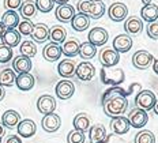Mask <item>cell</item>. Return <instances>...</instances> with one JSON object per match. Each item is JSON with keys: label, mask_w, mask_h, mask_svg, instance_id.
Returning <instances> with one entry per match:
<instances>
[{"label": "cell", "mask_w": 158, "mask_h": 143, "mask_svg": "<svg viewBox=\"0 0 158 143\" xmlns=\"http://www.w3.org/2000/svg\"><path fill=\"white\" fill-rule=\"evenodd\" d=\"M102 106L104 113L108 117H116V116H121L127 111L128 99L127 97H121V95L120 97H113L102 102Z\"/></svg>", "instance_id": "1"}, {"label": "cell", "mask_w": 158, "mask_h": 143, "mask_svg": "<svg viewBox=\"0 0 158 143\" xmlns=\"http://www.w3.org/2000/svg\"><path fill=\"white\" fill-rule=\"evenodd\" d=\"M156 101H157V97L151 90H140L136 94V97H135V106L147 112L153 109Z\"/></svg>", "instance_id": "2"}, {"label": "cell", "mask_w": 158, "mask_h": 143, "mask_svg": "<svg viewBox=\"0 0 158 143\" xmlns=\"http://www.w3.org/2000/svg\"><path fill=\"white\" fill-rule=\"evenodd\" d=\"M154 57L153 55L149 51H144V49H140V51H136L132 55V64L135 68L138 69H146L150 67V64H153Z\"/></svg>", "instance_id": "3"}, {"label": "cell", "mask_w": 158, "mask_h": 143, "mask_svg": "<svg viewBox=\"0 0 158 143\" xmlns=\"http://www.w3.org/2000/svg\"><path fill=\"white\" fill-rule=\"evenodd\" d=\"M98 57L104 68H112L120 61V53H117L113 48H105L100 52Z\"/></svg>", "instance_id": "4"}, {"label": "cell", "mask_w": 158, "mask_h": 143, "mask_svg": "<svg viewBox=\"0 0 158 143\" xmlns=\"http://www.w3.org/2000/svg\"><path fill=\"white\" fill-rule=\"evenodd\" d=\"M128 121H130V125L134 128H143L144 125L149 121V115L147 112L142 111L139 108H134L132 111L128 115Z\"/></svg>", "instance_id": "5"}, {"label": "cell", "mask_w": 158, "mask_h": 143, "mask_svg": "<svg viewBox=\"0 0 158 143\" xmlns=\"http://www.w3.org/2000/svg\"><path fill=\"white\" fill-rule=\"evenodd\" d=\"M94 74H95V67L89 61L79 63L77 65V68H75V75H77V78L82 82L91 81Z\"/></svg>", "instance_id": "6"}, {"label": "cell", "mask_w": 158, "mask_h": 143, "mask_svg": "<svg viewBox=\"0 0 158 143\" xmlns=\"http://www.w3.org/2000/svg\"><path fill=\"white\" fill-rule=\"evenodd\" d=\"M41 125L45 132L52 134V132H56L60 128L61 119H60V116L56 115L55 112L49 113V115H44V117H42V120H41Z\"/></svg>", "instance_id": "7"}, {"label": "cell", "mask_w": 158, "mask_h": 143, "mask_svg": "<svg viewBox=\"0 0 158 143\" xmlns=\"http://www.w3.org/2000/svg\"><path fill=\"white\" fill-rule=\"evenodd\" d=\"M108 38H109V34L105 30L104 27H93L90 32H89L87 40L90 44H93L94 46H102L106 44Z\"/></svg>", "instance_id": "8"}, {"label": "cell", "mask_w": 158, "mask_h": 143, "mask_svg": "<svg viewBox=\"0 0 158 143\" xmlns=\"http://www.w3.org/2000/svg\"><path fill=\"white\" fill-rule=\"evenodd\" d=\"M108 15L112 21L114 22H121L124 19H127V15H128V7L124 3H113L109 8H108Z\"/></svg>", "instance_id": "9"}, {"label": "cell", "mask_w": 158, "mask_h": 143, "mask_svg": "<svg viewBox=\"0 0 158 143\" xmlns=\"http://www.w3.org/2000/svg\"><path fill=\"white\" fill-rule=\"evenodd\" d=\"M55 91L60 99H70L75 93V85L68 79H64V81H60L56 85Z\"/></svg>", "instance_id": "10"}, {"label": "cell", "mask_w": 158, "mask_h": 143, "mask_svg": "<svg viewBox=\"0 0 158 143\" xmlns=\"http://www.w3.org/2000/svg\"><path fill=\"white\" fill-rule=\"evenodd\" d=\"M101 79L106 83V85H121L126 79V75H124V71L121 68H116L113 72H106L105 69L101 71Z\"/></svg>", "instance_id": "11"}, {"label": "cell", "mask_w": 158, "mask_h": 143, "mask_svg": "<svg viewBox=\"0 0 158 143\" xmlns=\"http://www.w3.org/2000/svg\"><path fill=\"white\" fill-rule=\"evenodd\" d=\"M37 109L40 113L42 115H49V113H53L56 109V99L52 95H41L37 99Z\"/></svg>", "instance_id": "12"}, {"label": "cell", "mask_w": 158, "mask_h": 143, "mask_svg": "<svg viewBox=\"0 0 158 143\" xmlns=\"http://www.w3.org/2000/svg\"><path fill=\"white\" fill-rule=\"evenodd\" d=\"M31 41L37 44H44L45 41L49 40V27L45 23H37L33 27V32L30 34Z\"/></svg>", "instance_id": "13"}, {"label": "cell", "mask_w": 158, "mask_h": 143, "mask_svg": "<svg viewBox=\"0 0 158 143\" xmlns=\"http://www.w3.org/2000/svg\"><path fill=\"white\" fill-rule=\"evenodd\" d=\"M130 121L127 117L124 116H116V117H112L110 120V129L113 134L116 135H124L128 132L130 129Z\"/></svg>", "instance_id": "14"}, {"label": "cell", "mask_w": 158, "mask_h": 143, "mask_svg": "<svg viewBox=\"0 0 158 143\" xmlns=\"http://www.w3.org/2000/svg\"><path fill=\"white\" fill-rule=\"evenodd\" d=\"M89 138H90V143H105L108 141L106 129L102 124H94L89 128Z\"/></svg>", "instance_id": "15"}, {"label": "cell", "mask_w": 158, "mask_h": 143, "mask_svg": "<svg viewBox=\"0 0 158 143\" xmlns=\"http://www.w3.org/2000/svg\"><path fill=\"white\" fill-rule=\"evenodd\" d=\"M16 129H18L19 136L27 139V138L34 136L35 131H37V125H35V123L33 120H30V119H25V120L19 121V124L16 125Z\"/></svg>", "instance_id": "16"}, {"label": "cell", "mask_w": 158, "mask_h": 143, "mask_svg": "<svg viewBox=\"0 0 158 143\" xmlns=\"http://www.w3.org/2000/svg\"><path fill=\"white\" fill-rule=\"evenodd\" d=\"M33 67L31 64V59L26 57V56H16L12 59V69L16 74H26V72H30V69Z\"/></svg>", "instance_id": "17"}, {"label": "cell", "mask_w": 158, "mask_h": 143, "mask_svg": "<svg viewBox=\"0 0 158 143\" xmlns=\"http://www.w3.org/2000/svg\"><path fill=\"white\" fill-rule=\"evenodd\" d=\"M132 48V38L127 34H118L113 40V49L117 53H126Z\"/></svg>", "instance_id": "18"}, {"label": "cell", "mask_w": 158, "mask_h": 143, "mask_svg": "<svg viewBox=\"0 0 158 143\" xmlns=\"http://www.w3.org/2000/svg\"><path fill=\"white\" fill-rule=\"evenodd\" d=\"M61 55H63V53H61V46L57 44H53V42H49V44L45 45L44 49H42V56H44V59L51 63L57 61Z\"/></svg>", "instance_id": "19"}, {"label": "cell", "mask_w": 158, "mask_h": 143, "mask_svg": "<svg viewBox=\"0 0 158 143\" xmlns=\"http://www.w3.org/2000/svg\"><path fill=\"white\" fill-rule=\"evenodd\" d=\"M34 83L35 79L30 72H26V74H18L15 79V85L18 86L19 90L22 91H29L34 87Z\"/></svg>", "instance_id": "20"}, {"label": "cell", "mask_w": 158, "mask_h": 143, "mask_svg": "<svg viewBox=\"0 0 158 143\" xmlns=\"http://www.w3.org/2000/svg\"><path fill=\"white\" fill-rule=\"evenodd\" d=\"M75 68H77V64H75L70 59H64L59 63L57 65V72L60 76H63L65 79H70L72 76H75Z\"/></svg>", "instance_id": "21"}, {"label": "cell", "mask_w": 158, "mask_h": 143, "mask_svg": "<svg viewBox=\"0 0 158 143\" xmlns=\"http://www.w3.org/2000/svg\"><path fill=\"white\" fill-rule=\"evenodd\" d=\"M124 29L128 34L132 36H138L140 32L143 30V21L139 19L138 16H130V18L126 19V23H124Z\"/></svg>", "instance_id": "22"}, {"label": "cell", "mask_w": 158, "mask_h": 143, "mask_svg": "<svg viewBox=\"0 0 158 143\" xmlns=\"http://www.w3.org/2000/svg\"><path fill=\"white\" fill-rule=\"evenodd\" d=\"M55 15L56 18L59 19L60 22L63 23H67V22H71V19L74 18L75 15V8L72 7L71 4H63V6H59L55 11Z\"/></svg>", "instance_id": "23"}, {"label": "cell", "mask_w": 158, "mask_h": 143, "mask_svg": "<svg viewBox=\"0 0 158 143\" xmlns=\"http://www.w3.org/2000/svg\"><path fill=\"white\" fill-rule=\"evenodd\" d=\"M21 121V115L16 111H6L2 116V124L4 125V128H15Z\"/></svg>", "instance_id": "24"}, {"label": "cell", "mask_w": 158, "mask_h": 143, "mask_svg": "<svg viewBox=\"0 0 158 143\" xmlns=\"http://www.w3.org/2000/svg\"><path fill=\"white\" fill-rule=\"evenodd\" d=\"M21 42V34L18 30L15 29H6L4 34L2 37V44L10 46V48H14V46L19 45Z\"/></svg>", "instance_id": "25"}, {"label": "cell", "mask_w": 158, "mask_h": 143, "mask_svg": "<svg viewBox=\"0 0 158 143\" xmlns=\"http://www.w3.org/2000/svg\"><path fill=\"white\" fill-rule=\"evenodd\" d=\"M71 26H72V29L77 32H85L89 26H90V18H89L87 15L78 12V14H75L74 18L71 19Z\"/></svg>", "instance_id": "26"}, {"label": "cell", "mask_w": 158, "mask_h": 143, "mask_svg": "<svg viewBox=\"0 0 158 143\" xmlns=\"http://www.w3.org/2000/svg\"><path fill=\"white\" fill-rule=\"evenodd\" d=\"M65 37H67V32L63 26H59V25H55L53 27L49 29V40H51L53 44H63L65 41Z\"/></svg>", "instance_id": "27"}, {"label": "cell", "mask_w": 158, "mask_h": 143, "mask_svg": "<svg viewBox=\"0 0 158 143\" xmlns=\"http://www.w3.org/2000/svg\"><path fill=\"white\" fill-rule=\"evenodd\" d=\"M140 16L142 19H144L146 22H157L158 19V6L157 4H146L143 6L142 10H140Z\"/></svg>", "instance_id": "28"}, {"label": "cell", "mask_w": 158, "mask_h": 143, "mask_svg": "<svg viewBox=\"0 0 158 143\" xmlns=\"http://www.w3.org/2000/svg\"><path fill=\"white\" fill-rule=\"evenodd\" d=\"M79 41L77 38H70L67 41L63 42V46H61V53L65 55L67 57H74L79 53Z\"/></svg>", "instance_id": "29"}, {"label": "cell", "mask_w": 158, "mask_h": 143, "mask_svg": "<svg viewBox=\"0 0 158 143\" xmlns=\"http://www.w3.org/2000/svg\"><path fill=\"white\" fill-rule=\"evenodd\" d=\"M19 14L23 19H31L34 18L37 14V7H35V3L31 0H26L22 3V6L19 7Z\"/></svg>", "instance_id": "30"}, {"label": "cell", "mask_w": 158, "mask_h": 143, "mask_svg": "<svg viewBox=\"0 0 158 143\" xmlns=\"http://www.w3.org/2000/svg\"><path fill=\"white\" fill-rule=\"evenodd\" d=\"M0 22L3 23V26H4L6 29H15L21 21H19V15L16 14L15 11H6L4 14H3Z\"/></svg>", "instance_id": "31"}, {"label": "cell", "mask_w": 158, "mask_h": 143, "mask_svg": "<svg viewBox=\"0 0 158 143\" xmlns=\"http://www.w3.org/2000/svg\"><path fill=\"white\" fill-rule=\"evenodd\" d=\"M16 72L12 68H4L0 72V86L3 87H11L15 83Z\"/></svg>", "instance_id": "32"}, {"label": "cell", "mask_w": 158, "mask_h": 143, "mask_svg": "<svg viewBox=\"0 0 158 143\" xmlns=\"http://www.w3.org/2000/svg\"><path fill=\"white\" fill-rule=\"evenodd\" d=\"M74 128L78 131L86 132L90 128V117L87 113H78L74 117Z\"/></svg>", "instance_id": "33"}, {"label": "cell", "mask_w": 158, "mask_h": 143, "mask_svg": "<svg viewBox=\"0 0 158 143\" xmlns=\"http://www.w3.org/2000/svg\"><path fill=\"white\" fill-rule=\"evenodd\" d=\"M97 53V46H94L93 44H90L89 41L83 42V44L79 45V53L78 55L81 56L83 60H89V59H93Z\"/></svg>", "instance_id": "34"}, {"label": "cell", "mask_w": 158, "mask_h": 143, "mask_svg": "<svg viewBox=\"0 0 158 143\" xmlns=\"http://www.w3.org/2000/svg\"><path fill=\"white\" fill-rule=\"evenodd\" d=\"M130 94H131L130 90H124V89H121L120 86H112V87H109L104 93L102 102H105L109 98H113V97H120V95L121 97H127V95H130Z\"/></svg>", "instance_id": "35"}, {"label": "cell", "mask_w": 158, "mask_h": 143, "mask_svg": "<svg viewBox=\"0 0 158 143\" xmlns=\"http://www.w3.org/2000/svg\"><path fill=\"white\" fill-rule=\"evenodd\" d=\"M19 52H21L22 56H26V57L31 59L37 55V46L33 41H23L19 46Z\"/></svg>", "instance_id": "36"}, {"label": "cell", "mask_w": 158, "mask_h": 143, "mask_svg": "<svg viewBox=\"0 0 158 143\" xmlns=\"http://www.w3.org/2000/svg\"><path fill=\"white\" fill-rule=\"evenodd\" d=\"M105 3L102 0H93V7H91V12L89 15L90 19H100L102 18V15L105 14Z\"/></svg>", "instance_id": "37"}, {"label": "cell", "mask_w": 158, "mask_h": 143, "mask_svg": "<svg viewBox=\"0 0 158 143\" xmlns=\"http://www.w3.org/2000/svg\"><path fill=\"white\" fill-rule=\"evenodd\" d=\"M135 143H156V135L149 129H142L135 135Z\"/></svg>", "instance_id": "38"}, {"label": "cell", "mask_w": 158, "mask_h": 143, "mask_svg": "<svg viewBox=\"0 0 158 143\" xmlns=\"http://www.w3.org/2000/svg\"><path fill=\"white\" fill-rule=\"evenodd\" d=\"M85 141H86L85 132L78 131V129H72L67 135V143H83Z\"/></svg>", "instance_id": "39"}, {"label": "cell", "mask_w": 158, "mask_h": 143, "mask_svg": "<svg viewBox=\"0 0 158 143\" xmlns=\"http://www.w3.org/2000/svg\"><path fill=\"white\" fill-rule=\"evenodd\" d=\"M33 27H34V25H33V22L30 19H23L22 22H19L18 32L21 36H30L33 32Z\"/></svg>", "instance_id": "40"}, {"label": "cell", "mask_w": 158, "mask_h": 143, "mask_svg": "<svg viewBox=\"0 0 158 143\" xmlns=\"http://www.w3.org/2000/svg\"><path fill=\"white\" fill-rule=\"evenodd\" d=\"M91 7H93V0H79L78 4H77V8L81 14H85V15H90L91 12Z\"/></svg>", "instance_id": "41"}, {"label": "cell", "mask_w": 158, "mask_h": 143, "mask_svg": "<svg viewBox=\"0 0 158 143\" xmlns=\"http://www.w3.org/2000/svg\"><path fill=\"white\" fill-rule=\"evenodd\" d=\"M12 59V48L0 44V63H8Z\"/></svg>", "instance_id": "42"}, {"label": "cell", "mask_w": 158, "mask_h": 143, "mask_svg": "<svg viewBox=\"0 0 158 143\" xmlns=\"http://www.w3.org/2000/svg\"><path fill=\"white\" fill-rule=\"evenodd\" d=\"M35 7H37L38 11L41 12H49L52 11V8H53L55 3L53 0H35Z\"/></svg>", "instance_id": "43"}, {"label": "cell", "mask_w": 158, "mask_h": 143, "mask_svg": "<svg viewBox=\"0 0 158 143\" xmlns=\"http://www.w3.org/2000/svg\"><path fill=\"white\" fill-rule=\"evenodd\" d=\"M22 3L23 0H4V7L7 8V11H15V10H19Z\"/></svg>", "instance_id": "44"}, {"label": "cell", "mask_w": 158, "mask_h": 143, "mask_svg": "<svg viewBox=\"0 0 158 143\" xmlns=\"http://www.w3.org/2000/svg\"><path fill=\"white\" fill-rule=\"evenodd\" d=\"M147 36L151 40H158V22H151L149 26H147Z\"/></svg>", "instance_id": "45"}, {"label": "cell", "mask_w": 158, "mask_h": 143, "mask_svg": "<svg viewBox=\"0 0 158 143\" xmlns=\"http://www.w3.org/2000/svg\"><path fill=\"white\" fill-rule=\"evenodd\" d=\"M6 143H22V139L19 138L18 135H10L7 138Z\"/></svg>", "instance_id": "46"}, {"label": "cell", "mask_w": 158, "mask_h": 143, "mask_svg": "<svg viewBox=\"0 0 158 143\" xmlns=\"http://www.w3.org/2000/svg\"><path fill=\"white\" fill-rule=\"evenodd\" d=\"M153 69H154V72L158 75V59H156V60L153 61Z\"/></svg>", "instance_id": "47"}, {"label": "cell", "mask_w": 158, "mask_h": 143, "mask_svg": "<svg viewBox=\"0 0 158 143\" xmlns=\"http://www.w3.org/2000/svg\"><path fill=\"white\" fill-rule=\"evenodd\" d=\"M6 134V128H4V125L2 124V121H0V138H3Z\"/></svg>", "instance_id": "48"}, {"label": "cell", "mask_w": 158, "mask_h": 143, "mask_svg": "<svg viewBox=\"0 0 158 143\" xmlns=\"http://www.w3.org/2000/svg\"><path fill=\"white\" fill-rule=\"evenodd\" d=\"M70 0H53V3H57L59 6H63V4H68Z\"/></svg>", "instance_id": "49"}, {"label": "cell", "mask_w": 158, "mask_h": 143, "mask_svg": "<svg viewBox=\"0 0 158 143\" xmlns=\"http://www.w3.org/2000/svg\"><path fill=\"white\" fill-rule=\"evenodd\" d=\"M4 32H6V27H4V26H3V23L0 22V40H2L3 34H4Z\"/></svg>", "instance_id": "50"}, {"label": "cell", "mask_w": 158, "mask_h": 143, "mask_svg": "<svg viewBox=\"0 0 158 143\" xmlns=\"http://www.w3.org/2000/svg\"><path fill=\"white\" fill-rule=\"evenodd\" d=\"M4 95H6L4 87H3V86H0V101H2V99H3V98H4Z\"/></svg>", "instance_id": "51"}, {"label": "cell", "mask_w": 158, "mask_h": 143, "mask_svg": "<svg viewBox=\"0 0 158 143\" xmlns=\"http://www.w3.org/2000/svg\"><path fill=\"white\" fill-rule=\"evenodd\" d=\"M153 111H154V113L158 116V99L156 101V104H154V106H153Z\"/></svg>", "instance_id": "52"}, {"label": "cell", "mask_w": 158, "mask_h": 143, "mask_svg": "<svg viewBox=\"0 0 158 143\" xmlns=\"http://www.w3.org/2000/svg\"><path fill=\"white\" fill-rule=\"evenodd\" d=\"M142 3H143V6H146V4H150L151 0H142Z\"/></svg>", "instance_id": "53"}, {"label": "cell", "mask_w": 158, "mask_h": 143, "mask_svg": "<svg viewBox=\"0 0 158 143\" xmlns=\"http://www.w3.org/2000/svg\"><path fill=\"white\" fill-rule=\"evenodd\" d=\"M83 143H90V142H86V141H85V142H83Z\"/></svg>", "instance_id": "54"}, {"label": "cell", "mask_w": 158, "mask_h": 143, "mask_svg": "<svg viewBox=\"0 0 158 143\" xmlns=\"http://www.w3.org/2000/svg\"><path fill=\"white\" fill-rule=\"evenodd\" d=\"M0 143H2V138H0Z\"/></svg>", "instance_id": "55"}]
</instances>
